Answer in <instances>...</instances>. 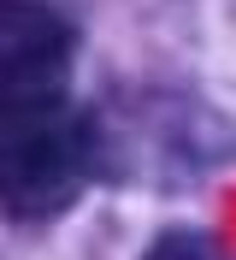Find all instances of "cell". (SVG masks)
<instances>
[{
  "instance_id": "cell-1",
  "label": "cell",
  "mask_w": 236,
  "mask_h": 260,
  "mask_svg": "<svg viewBox=\"0 0 236 260\" xmlns=\"http://www.w3.org/2000/svg\"><path fill=\"white\" fill-rule=\"evenodd\" d=\"M89 124L71 107V83L6 89V213L47 219L89 178Z\"/></svg>"
},
{
  "instance_id": "cell-2",
  "label": "cell",
  "mask_w": 236,
  "mask_h": 260,
  "mask_svg": "<svg viewBox=\"0 0 236 260\" xmlns=\"http://www.w3.org/2000/svg\"><path fill=\"white\" fill-rule=\"evenodd\" d=\"M142 260H230V254H224L213 237H201V231H165V237L148 243Z\"/></svg>"
}]
</instances>
